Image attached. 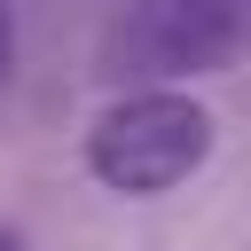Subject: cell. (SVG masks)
I'll return each mask as SVG.
<instances>
[{
  "mask_svg": "<svg viewBox=\"0 0 251 251\" xmlns=\"http://www.w3.org/2000/svg\"><path fill=\"white\" fill-rule=\"evenodd\" d=\"M0 251H31V243H24V235H16V227H0Z\"/></svg>",
  "mask_w": 251,
  "mask_h": 251,
  "instance_id": "obj_4",
  "label": "cell"
},
{
  "mask_svg": "<svg viewBox=\"0 0 251 251\" xmlns=\"http://www.w3.org/2000/svg\"><path fill=\"white\" fill-rule=\"evenodd\" d=\"M212 110L180 86H126L86 126V173L110 196H173L212 157Z\"/></svg>",
  "mask_w": 251,
  "mask_h": 251,
  "instance_id": "obj_1",
  "label": "cell"
},
{
  "mask_svg": "<svg viewBox=\"0 0 251 251\" xmlns=\"http://www.w3.org/2000/svg\"><path fill=\"white\" fill-rule=\"evenodd\" d=\"M243 39H251L243 0H133L110 24L102 63L110 78H133V86H180V78L227 71Z\"/></svg>",
  "mask_w": 251,
  "mask_h": 251,
  "instance_id": "obj_2",
  "label": "cell"
},
{
  "mask_svg": "<svg viewBox=\"0 0 251 251\" xmlns=\"http://www.w3.org/2000/svg\"><path fill=\"white\" fill-rule=\"evenodd\" d=\"M8 71H16V8L0 0V86H8Z\"/></svg>",
  "mask_w": 251,
  "mask_h": 251,
  "instance_id": "obj_3",
  "label": "cell"
}]
</instances>
